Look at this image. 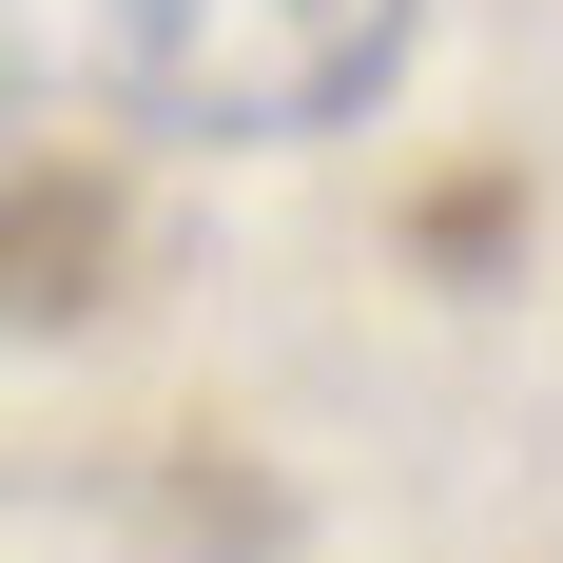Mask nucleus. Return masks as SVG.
<instances>
[{
    "label": "nucleus",
    "mask_w": 563,
    "mask_h": 563,
    "mask_svg": "<svg viewBox=\"0 0 563 563\" xmlns=\"http://www.w3.org/2000/svg\"><path fill=\"white\" fill-rule=\"evenodd\" d=\"M408 20L428 0H98V78L156 136L291 156V136H350L408 78Z\"/></svg>",
    "instance_id": "obj_1"
}]
</instances>
